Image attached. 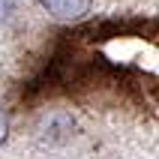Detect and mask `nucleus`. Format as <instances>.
Wrapping results in <instances>:
<instances>
[{
	"mask_svg": "<svg viewBox=\"0 0 159 159\" xmlns=\"http://www.w3.org/2000/svg\"><path fill=\"white\" fill-rule=\"evenodd\" d=\"M6 132H9V123H6V114L0 111V141L6 138Z\"/></svg>",
	"mask_w": 159,
	"mask_h": 159,
	"instance_id": "f03ea898",
	"label": "nucleus"
},
{
	"mask_svg": "<svg viewBox=\"0 0 159 159\" xmlns=\"http://www.w3.org/2000/svg\"><path fill=\"white\" fill-rule=\"evenodd\" d=\"M42 6L60 21H72L90 12V0H42Z\"/></svg>",
	"mask_w": 159,
	"mask_h": 159,
	"instance_id": "f257e3e1",
	"label": "nucleus"
}]
</instances>
